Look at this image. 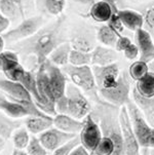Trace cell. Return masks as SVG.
Wrapping results in <instances>:
<instances>
[{"label": "cell", "instance_id": "1", "mask_svg": "<svg viewBox=\"0 0 154 155\" xmlns=\"http://www.w3.org/2000/svg\"><path fill=\"white\" fill-rule=\"evenodd\" d=\"M63 17L56 22L41 28L31 37L14 44L10 47L18 54L24 56V63L31 60L35 68H38L48 61L51 51L63 42H66Z\"/></svg>", "mask_w": 154, "mask_h": 155}, {"label": "cell", "instance_id": "2", "mask_svg": "<svg viewBox=\"0 0 154 155\" xmlns=\"http://www.w3.org/2000/svg\"><path fill=\"white\" fill-rule=\"evenodd\" d=\"M57 114H68L76 119L83 120L92 111L87 97L73 83H68L66 96L56 101Z\"/></svg>", "mask_w": 154, "mask_h": 155}, {"label": "cell", "instance_id": "3", "mask_svg": "<svg viewBox=\"0 0 154 155\" xmlns=\"http://www.w3.org/2000/svg\"><path fill=\"white\" fill-rule=\"evenodd\" d=\"M99 110L100 127L103 137H107L114 143L113 155H123V139L119 122V109L113 105H100Z\"/></svg>", "mask_w": 154, "mask_h": 155}, {"label": "cell", "instance_id": "4", "mask_svg": "<svg viewBox=\"0 0 154 155\" xmlns=\"http://www.w3.org/2000/svg\"><path fill=\"white\" fill-rule=\"evenodd\" d=\"M64 73L67 75L68 79L71 81L75 86H77L83 94L88 98L100 105H110L106 103L99 94V89L97 86L95 75L90 66H67L62 68Z\"/></svg>", "mask_w": 154, "mask_h": 155}, {"label": "cell", "instance_id": "5", "mask_svg": "<svg viewBox=\"0 0 154 155\" xmlns=\"http://www.w3.org/2000/svg\"><path fill=\"white\" fill-rule=\"evenodd\" d=\"M0 91L9 99L19 102L24 105L26 110L29 113V116L51 117L41 111L33 101L32 97L19 81H12L6 78H0Z\"/></svg>", "mask_w": 154, "mask_h": 155}, {"label": "cell", "instance_id": "6", "mask_svg": "<svg viewBox=\"0 0 154 155\" xmlns=\"http://www.w3.org/2000/svg\"><path fill=\"white\" fill-rule=\"evenodd\" d=\"M43 24L44 18L42 15L27 18V19L23 20L18 26H15L14 29L6 31L4 34H2V36H3L6 45L11 46L34 35L37 31L42 28Z\"/></svg>", "mask_w": 154, "mask_h": 155}, {"label": "cell", "instance_id": "7", "mask_svg": "<svg viewBox=\"0 0 154 155\" xmlns=\"http://www.w3.org/2000/svg\"><path fill=\"white\" fill-rule=\"evenodd\" d=\"M129 94V75L126 72L120 73L118 81L114 87L109 89H99V94L102 100H104L106 103L117 107V108L126 106V104L130 101Z\"/></svg>", "mask_w": 154, "mask_h": 155}, {"label": "cell", "instance_id": "8", "mask_svg": "<svg viewBox=\"0 0 154 155\" xmlns=\"http://www.w3.org/2000/svg\"><path fill=\"white\" fill-rule=\"evenodd\" d=\"M126 109L130 118L132 127L139 141L141 148H148V141H149L153 127L148 123L144 114L141 112L137 105L134 103V101L130 100L126 104Z\"/></svg>", "mask_w": 154, "mask_h": 155}, {"label": "cell", "instance_id": "9", "mask_svg": "<svg viewBox=\"0 0 154 155\" xmlns=\"http://www.w3.org/2000/svg\"><path fill=\"white\" fill-rule=\"evenodd\" d=\"M119 122L123 139V155H142L141 145L132 127L126 106H122L119 109Z\"/></svg>", "mask_w": 154, "mask_h": 155}, {"label": "cell", "instance_id": "10", "mask_svg": "<svg viewBox=\"0 0 154 155\" xmlns=\"http://www.w3.org/2000/svg\"><path fill=\"white\" fill-rule=\"evenodd\" d=\"M78 136L80 138L81 145L93 154L97 146H98L99 142L101 141L103 134H102L99 123L96 121L92 114H88L83 119L82 130H80Z\"/></svg>", "mask_w": 154, "mask_h": 155}, {"label": "cell", "instance_id": "11", "mask_svg": "<svg viewBox=\"0 0 154 155\" xmlns=\"http://www.w3.org/2000/svg\"><path fill=\"white\" fill-rule=\"evenodd\" d=\"M44 68H45L46 74H48L49 84H51V91H53L54 100L64 98L66 96V89L68 85V77L64 73L62 68H60L56 65L51 64L49 61L44 63Z\"/></svg>", "mask_w": 154, "mask_h": 155}, {"label": "cell", "instance_id": "12", "mask_svg": "<svg viewBox=\"0 0 154 155\" xmlns=\"http://www.w3.org/2000/svg\"><path fill=\"white\" fill-rule=\"evenodd\" d=\"M92 69L98 89H109L114 87L120 76V69L116 63L107 66H93Z\"/></svg>", "mask_w": 154, "mask_h": 155}, {"label": "cell", "instance_id": "13", "mask_svg": "<svg viewBox=\"0 0 154 155\" xmlns=\"http://www.w3.org/2000/svg\"><path fill=\"white\" fill-rule=\"evenodd\" d=\"M76 136L77 135H74V134L63 132L56 127H51L44 133L40 134L38 138L40 139L41 143L43 144L48 152H54L62 145H64L66 142L75 138Z\"/></svg>", "mask_w": 154, "mask_h": 155}, {"label": "cell", "instance_id": "14", "mask_svg": "<svg viewBox=\"0 0 154 155\" xmlns=\"http://www.w3.org/2000/svg\"><path fill=\"white\" fill-rule=\"evenodd\" d=\"M97 33L90 29L81 28L76 31L70 38L69 42L72 49H77L85 52H92L97 46Z\"/></svg>", "mask_w": 154, "mask_h": 155}, {"label": "cell", "instance_id": "15", "mask_svg": "<svg viewBox=\"0 0 154 155\" xmlns=\"http://www.w3.org/2000/svg\"><path fill=\"white\" fill-rule=\"evenodd\" d=\"M136 44L139 48L140 61L150 63L154 60V42L151 34L145 29L136 31Z\"/></svg>", "mask_w": 154, "mask_h": 155}, {"label": "cell", "instance_id": "16", "mask_svg": "<svg viewBox=\"0 0 154 155\" xmlns=\"http://www.w3.org/2000/svg\"><path fill=\"white\" fill-rule=\"evenodd\" d=\"M0 111L12 119H21L29 116L24 105L9 99L0 91Z\"/></svg>", "mask_w": 154, "mask_h": 155}, {"label": "cell", "instance_id": "17", "mask_svg": "<svg viewBox=\"0 0 154 155\" xmlns=\"http://www.w3.org/2000/svg\"><path fill=\"white\" fill-rule=\"evenodd\" d=\"M118 54L112 47L104 45H97L92 51V65L93 66H107L116 63Z\"/></svg>", "mask_w": 154, "mask_h": 155}, {"label": "cell", "instance_id": "18", "mask_svg": "<svg viewBox=\"0 0 154 155\" xmlns=\"http://www.w3.org/2000/svg\"><path fill=\"white\" fill-rule=\"evenodd\" d=\"M53 122L57 128L74 135H79L83 127V120L76 119L68 114H57L54 116Z\"/></svg>", "mask_w": 154, "mask_h": 155}, {"label": "cell", "instance_id": "19", "mask_svg": "<svg viewBox=\"0 0 154 155\" xmlns=\"http://www.w3.org/2000/svg\"><path fill=\"white\" fill-rule=\"evenodd\" d=\"M132 97L134 103L144 114L148 123L152 127H154V97L153 98H147V97L142 96L138 93L136 88L132 91Z\"/></svg>", "mask_w": 154, "mask_h": 155}, {"label": "cell", "instance_id": "20", "mask_svg": "<svg viewBox=\"0 0 154 155\" xmlns=\"http://www.w3.org/2000/svg\"><path fill=\"white\" fill-rule=\"evenodd\" d=\"M123 27L127 28L130 31H138L144 26V18L141 12H138L133 9H120L117 12Z\"/></svg>", "mask_w": 154, "mask_h": 155}, {"label": "cell", "instance_id": "21", "mask_svg": "<svg viewBox=\"0 0 154 155\" xmlns=\"http://www.w3.org/2000/svg\"><path fill=\"white\" fill-rule=\"evenodd\" d=\"M54 117H40V116H27L25 118V127L33 136L40 135L54 127Z\"/></svg>", "mask_w": 154, "mask_h": 155}, {"label": "cell", "instance_id": "22", "mask_svg": "<svg viewBox=\"0 0 154 155\" xmlns=\"http://www.w3.org/2000/svg\"><path fill=\"white\" fill-rule=\"evenodd\" d=\"M71 51H72V47L69 41L63 42L51 51L48 61H49L51 64L56 65V66H58L60 68L67 66V65H69V58H70V54H71Z\"/></svg>", "mask_w": 154, "mask_h": 155}, {"label": "cell", "instance_id": "23", "mask_svg": "<svg viewBox=\"0 0 154 155\" xmlns=\"http://www.w3.org/2000/svg\"><path fill=\"white\" fill-rule=\"evenodd\" d=\"M113 9L105 1H97L90 8V17L97 23H108L113 15Z\"/></svg>", "mask_w": 154, "mask_h": 155}, {"label": "cell", "instance_id": "24", "mask_svg": "<svg viewBox=\"0 0 154 155\" xmlns=\"http://www.w3.org/2000/svg\"><path fill=\"white\" fill-rule=\"evenodd\" d=\"M120 36L121 34L117 33L115 30H113L108 24L101 26L97 31V39L100 41L102 45L112 47V48L115 47V44Z\"/></svg>", "mask_w": 154, "mask_h": 155}, {"label": "cell", "instance_id": "25", "mask_svg": "<svg viewBox=\"0 0 154 155\" xmlns=\"http://www.w3.org/2000/svg\"><path fill=\"white\" fill-rule=\"evenodd\" d=\"M22 125L20 119H12L0 111V136L4 139H9L12 133Z\"/></svg>", "mask_w": 154, "mask_h": 155}, {"label": "cell", "instance_id": "26", "mask_svg": "<svg viewBox=\"0 0 154 155\" xmlns=\"http://www.w3.org/2000/svg\"><path fill=\"white\" fill-rule=\"evenodd\" d=\"M136 89L138 93L147 98H153L154 97V72H148L141 79L136 81Z\"/></svg>", "mask_w": 154, "mask_h": 155}, {"label": "cell", "instance_id": "27", "mask_svg": "<svg viewBox=\"0 0 154 155\" xmlns=\"http://www.w3.org/2000/svg\"><path fill=\"white\" fill-rule=\"evenodd\" d=\"M39 4L44 12L59 18L65 9L66 0H39Z\"/></svg>", "mask_w": 154, "mask_h": 155}, {"label": "cell", "instance_id": "28", "mask_svg": "<svg viewBox=\"0 0 154 155\" xmlns=\"http://www.w3.org/2000/svg\"><path fill=\"white\" fill-rule=\"evenodd\" d=\"M12 141V144L15 146V149H20V150H25L27 148L28 144L30 142L31 136L29 130L25 127H20L12 133L11 137H10Z\"/></svg>", "mask_w": 154, "mask_h": 155}, {"label": "cell", "instance_id": "29", "mask_svg": "<svg viewBox=\"0 0 154 155\" xmlns=\"http://www.w3.org/2000/svg\"><path fill=\"white\" fill-rule=\"evenodd\" d=\"M21 7V0H0V14L10 21L18 15Z\"/></svg>", "mask_w": 154, "mask_h": 155}, {"label": "cell", "instance_id": "30", "mask_svg": "<svg viewBox=\"0 0 154 155\" xmlns=\"http://www.w3.org/2000/svg\"><path fill=\"white\" fill-rule=\"evenodd\" d=\"M69 65L72 66H90L92 65V52L72 49L69 58Z\"/></svg>", "mask_w": 154, "mask_h": 155}, {"label": "cell", "instance_id": "31", "mask_svg": "<svg viewBox=\"0 0 154 155\" xmlns=\"http://www.w3.org/2000/svg\"><path fill=\"white\" fill-rule=\"evenodd\" d=\"M20 56L12 49H6L0 52V71L2 73L10 66L20 63Z\"/></svg>", "mask_w": 154, "mask_h": 155}, {"label": "cell", "instance_id": "32", "mask_svg": "<svg viewBox=\"0 0 154 155\" xmlns=\"http://www.w3.org/2000/svg\"><path fill=\"white\" fill-rule=\"evenodd\" d=\"M149 72V67L148 64L142 61H136L133 63L129 66V75L130 76L132 79H134L135 81H138L139 79L145 76L147 73Z\"/></svg>", "mask_w": 154, "mask_h": 155}, {"label": "cell", "instance_id": "33", "mask_svg": "<svg viewBox=\"0 0 154 155\" xmlns=\"http://www.w3.org/2000/svg\"><path fill=\"white\" fill-rule=\"evenodd\" d=\"M26 151L29 155H48V150L41 143L40 139L36 136H31Z\"/></svg>", "mask_w": 154, "mask_h": 155}, {"label": "cell", "instance_id": "34", "mask_svg": "<svg viewBox=\"0 0 154 155\" xmlns=\"http://www.w3.org/2000/svg\"><path fill=\"white\" fill-rule=\"evenodd\" d=\"M143 18H144V25L148 32L154 33V0L151 1L145 6L143 10Z\"/></svg>", "mask_w": 154, "mask_h": 155}, {"label": "cell", "instance_id": "35", "mask_svg": "<svg viewBox=\"0 0 154 155\" xmlns=\"http://www.w3.org/2000/svg\"><path fill=\"white\" fill-rule=\"evenodd\" d=\"M114 143L107 137H102L101 141L99 142L96 150L93 154L96 155H113L114 153Z\"/></svg>", "mask_w": 154, "mask_h": 155}, {"label": "cell", "instance_id": "36", "mask_svg": "<svg viewBox=\"0 0 154 155\" xmlns=\"http://www.w3.org/2000/svg\"><path fill=\"white\" fill-rule=\"evenodd\" d=\"M79 145H81V143H80L79 136L77 135L75 138L66 142L64 145H62L56 151H54L53 155H70L74 151V149H76Z\"/></svg>", "mask_w": 154, "mask_h": 155}, {"label": "cell", "instance_id": "37", "mask_svg": "<svg viewBox=\"0 0 154 155\" xmlns=\"http://www.w3.org/2000/svg\"><path fill=\"white\" fill-rule=\"evenodd\" d=\"M108 25L110 26V27L113 29V30H115L116 32L119 33V34H121V32L123 31V28H124L117 14H113V15H112V17L110 18V20L108 21Z\"/></svg>", "mask_w": 154, "mask_h": 155}, {"label": "cell", "instance_id": "38", "mask_svg": "<svg viewBox=\"0 0 154 155\" xmlns=\"http://www.w3.org/2000/svg\"><path fill=\"white\" fill-rule=\"evenodd\" d=\"M132 43H133L132 40H130L129 37L121 35L120 37L118 38V40H117V42H116L115 47H114V48H115L116 51H122V52H123Z\"/></svg>", "mask_w": 154, "mask_h": 155}, {"label": "cell", "instance_id": "39", "mask_svg": "<svg viewBox=\"0 0 154 155\" xmlns=\"http://www.w3.org/2000/svg\"><path fill=\"white\" fill-rule=\"evenodd\" d=\"M102 1H105L108 4H110L114 14H117L118 10L125 9L127 7V3L125 2V0H102Z\"/></svg>", "mask_w": 154, "mask_h": 155}, {"label": "cell", "instance_id": "40", "mask_svg": "<svg viewBox=\"0 0 154 155\" xmlns=\"http://www.w3.org/2000/svg\"><path fill=\"white\" fill-rule=\"evenodd\" d=\"M123 54H124V57L126 58V59H129V60H135L136 58L139 56V48H138L137 44L132 43L123 51Z\"/></svg>", "mask_w": 154, "mask_h": 155}, {"label": "cell", "instance_id": "41", "mask_svg": "<svg viewBox=\"0 0 154 155\" xmlns=\"http://www.w3.org/2000/svg\"><path fill=\"white\" fill-rule=\"evenodd\" d=\"M10 25V20L4 17L2 14H0V35L5 33V31L8 29Z\"/></svg>", "mask_w": 154, "mask_h": 155}, {"label": "cell", "instance_id": "42", "mask_svg": "<svg viewBox=\"0 0 154 155\" xmlns=\"http://www.w3.org/2000/svg\"><path fill=\"white\" fill-rule=\"evenodd\" d=\"M90 154L92 153L87 149H85L82 145H79L76 149H74V151L70 155H90Z\"/></svg>", "mask_w": 154, "mask_h": 155}, {"label": "cell", "instance_id": "43", "mask_svg": "<svg viewBox=\"0 0 154 155\" xmlns=\"http://www.w3.org/2000/svg\"><path fill=\"white\" fill-rule=\"evenodd\" d=\"M75 2L82 5H87V6H92L93 3H96V0H74Z\"/></svg>", "mask_w": 154, "mask_h": 155}, {"label": "cell", "instance_id": "44", "mask_svg": "<svg viewBox=\"0 0 154 155\" xmlns=\"http://www.w3.org/2000/svg\"><path fill=\"white\" fill-rule=\"evenodd\" d=\"M148 148L154 149V128L152 130V133H151V135H150L149 141H148Z\"/></svg>", "mask_w": 154, "mask_h": 155}, {"label": "cell", "instance_id": "45", "mask_svg": "<svg viewBox=\"0 0 154 155\" xmlns=\"http://www.w3.org/2000/svg\"><path fill=\"white\" fill-rule=\"evenodd\" d=\"M5 144H6V139H4L3 137L0 136V153L3 151L5 148Z\"/></svg>", "mask_w": 154, "mask_h": 155}, {"label": "cell", "instance_id": "46", "mask_svg": "<svg viewBox=\"0 0 154 155\" xmlns=\"http://www.w3.org/2000/svg\"><path fill=\"white\" fill-rule=\"evenodd\" d=\"M11 155H29L27 153V151L25 150H20V149H14V152H12Z\"/></svg>", "mask_w": 154, "mask_h": 155}, {"label": "cell", "instance_id": "47", "mask_svg": "<svg viewBox=\"0 0 154 155\" xmlns=\"http://www.w3.org/2000/svg\"><path fill=\"white\" fill-rule=\"evenodd\" d=\"M5 40H4V38H3V36L2 35H0V52H2L4 51V47H5Z\"/></svg>", "mask_w": 154, "mask_h": 155}, {"label": "cell", "instance_id": "48", "mask_svg": "<svg viewBox=\"0 0 154 155\" xmlns=\"http://www.w3.org/2000/svg\"><path fill=\"white\" fill-rule=\"evenodd\" d=\"M154 150V149H153ZM148 155H154V151L153 152H150V153H148Z\"/></svg>", "mask_w": 154, "mask_h": 155}, {"label": "cell", "instance_id": "49", "mask_svg": "<svg viewBox=\"0 0 154 155\" xmlns=\"http://www.w3.org/2000/svg\"><path fill=\"white\" fill-rule=\"evenodd\" d=\"M133 1H146V0H133Z\"/></svg>", "mask_w": 154, "mask_h": 155}, {"label": "cell", "instance_id": "50", "mask_svg": "<svg viewBox=\"0 0 154 155\" xmlns=\"http://www.w3.org/2000/svg\"><path fill=\"white\" fill-rule=\"evenodd\" d=\"M90 155H96V154H90Z\"/></svg>", "mask_w": 154, "mask_h": 155}]
</instances>
